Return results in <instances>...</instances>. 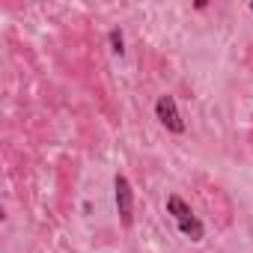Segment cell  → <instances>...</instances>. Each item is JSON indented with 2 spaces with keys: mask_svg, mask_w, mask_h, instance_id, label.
Masks as SVG:
<instances>
[{
  "mask_svg": "<svg viewBox=\"0 0 253 253\" xmlns=\"http://www.w3.org/2000/svg\"><path fill=\"white\" fill-rule=\"evenodd\" d=\"M110 39H113V51H116V54H122V36H119V33H113Z\"/></svg>",
  "mask_w": 253,
  "mask_h": 253,
  "instance_id": "cell-4",
  "label": "cell"
},
{
  "mask_svg": "<svg viewBox=\"0 0 253 253\" xmlns=\"http://www.w3.org/2000/svg\"><path fill=\"white\" fill-rule=\"evenodd\" d=\"M167 211L173 214V220L179 223V229H182L188 238H194V241H200V238H203V223L197 220V214L191 211V206H188L182 197H176V194H173V197L167 200Z\"/></svg>",
  "mask_w": 253,
  "mask_h": 253,
  "instance_id": "cell-1",
  "label": "cell"
},
{
  "mask_svg": "<svg viewBox=\"0 0 253 253\" xmlns=\"http://www.w3.org/2000/svg\"><path fill=\"white\" fill-rule=\"evenodd\" d=\"M155 113H158V119L167 125L170 131H176V134L185 131V122H182V116H179V110H176V98H173V95H161L158 104H155Z\"/></svg>",
  "mask_w": 253,
  "mask_h": 253,
  "instance_id": "cell-3",
  "label": "cell"
},
{
  "mask_svg": "<svg viewBox=\"0 0 253 253\" xmlns=\"http://www.w3.org/2000/svg\"><path fill=\"white\" fill-rule=\"evenodd\" d=\"M113 188H116V211H119V220H122V226H131V220H134V191H131V185H128V179H125V176H116Z\"/></svg>",
  "mask_w": 253,
  "mask_h": 253,
  "instance_id": "cell-2",
  "label": "cell"
}]
</instances>
